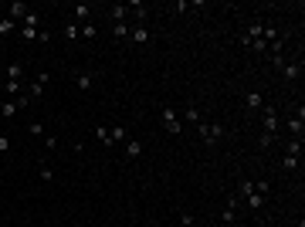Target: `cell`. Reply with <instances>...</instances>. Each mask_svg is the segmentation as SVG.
<instances>
[{
  "label": "cell",
  "instance_id": "7",
  "mask_svg": "<svg viewBox=\"0 0 305 227\" xmlns=\"http://www.w3.org/2000/svg\"><path fill=\"white\" fill-rule=\"evenodd\" d=\"M45 85H48V71H41V75L31 81V88H27V99H31V102H37V99L45 95Z\"/></svg>",
  "mask_w": 305,
  "mask_h": 227
},
{
  "label": "cell",
  "instance_id": "18",
  "mask_svg": "<svg viewBox=\"0 0 305 227\" xmlns=\"http://www.w3.org/2000/svg\"><path fill=\"white\" fill-rule=\"evenodd\" d=\"M7 81H24V65L21 61H11V65H7Z\"/></svg>",
  "mask_w": 305,
  "mask_h": 227
},
{
  "label": "cell",
  "instance_id": "22",
  "mask_svg": "<svg viewBox=\"0 0 305 227\" xmlns=\"http://www.w3.org/2000/svg\"><path fill=\"white\" fill-rule=\"evenodd\" d=\"M282 166H285V173H298V166H302V156H285Z\"/></svg>",
  "mask_w": 305,
  "mask_h": 227
},
{
  "label": "cell",
  "instance_id": "24",
  "mask_svg": "<svg viewBox=\"0 0 305 227\" xmlns=\"http://www.w3.org/2000/svg\"><path fill=\"white\" fill-rule=\"evenodd\" d=\"M248 193H254V180H248V176H244V180L237 183V197H248Z\"/></svg>",
  "mask_w": 305,
  "mask_h": 227
},
{
  "label": "cell",
  "instance_id": "9",
  "mask_svg": "<svg viewBox=\"0 0 305 227\" xmlns=\"http://www.w3.org/2000/svg\"><path fill=\"white\" fill-rule=\"evenodd\" d=\"M109 17H112V24H125L129 21V4H112L109 7Z\"/></svg>",
  "mask_w": 305,
  "mask_h": 227
},
{
  "label": "cell",
  "instance_id": "12",
  "mask_svg": "<svg viewBox=\"0 0 305 227\" xmlns=\"http://www.w3.org/2000/svg\"><path fill=\"white\" fill-rule=\"evenodd\" d=\"M129 41H133V44H149L153 34H149V27H133V31H129Z\"/></svg>",
  "mask_w": 305,
  "mask_h": 227
},
{
  "label": "cell",
  "instance_id": "37",
  "mask_svg": "<svg viewBox=\"0 0 305 227\" xmlns=\"http://www.w3.org/2000/svg\"><path fill=\"white\" fill-rule=\"evenodd\" d=\"M292 227H302V224H292Z\"/></svg>",
  "mask_w": 305,
  "mask_h": 227
},
{
  "label": "cell",
  "instance_id": "36",
  "mask_svg": "<svg viewBox=\"0 0 305 227\" xmlns=\"http://www.w3.org/2000/svg\"><path fill=\"white\" fill-rule=\"evenodd\" d=\"M0 153H11V139L7 136H0Z\"/></svg>",
  "mask_w": 305,
  "mask_h": 227
},
{
  "label": "cell",
  "instance_id": "11",
  "mask_svg": "<svg viewBox=\"0 0 305 227\" xmlns=\"http://www.w3.org/2000/svg\"><path fill=\"white\" fill-rule=\"evenodd\" d=\"M244 105L251 112H258V109H265V95L261 92H244Z\"/></svg>",
  "mask_w": 305,
  "mask_h": 227
},
{
  "label": "cell",
  "instance_id": "2",
  "mask_svg": "<svg viewBox=\"0 0 305 227\" xmlns=\"http://www.w3.org/2000/svg\"><path fill=\"white\" fill-rule=\"evenodd\" d=\"M163 129H166L169 136H180L183 132V122H180V112H177V109H173V105H163Z\"/></svg>",
  "mask_w": 305,
  "mask_h": 227
},
{
  "label": "cell",
  "instance_id": "8",
  "mask_svg": "<svg viewBox=\"0 0 305 227\" xmlns=\"http://www.w3.org/2000/svg\"><path fill=\"white\" fill-rule=\"evenodd\" d=\"M27 4H21V0H14V4H7V14H4V17H11V21H24V17H27Z\"/></svg>",
  "mask_w": 305,
  "mask_h": 227
},
{
  "label": "cell",
  "instance_id": "27",
  "mask_svg": "<svg viewBox=\"0 0 305 227\" xmlns=\"http://www.w3.org/2000/svg\"><path fill=\"white\" fill-rule=\"evenodd\" d=\"M21 27H34V31H41V17H37V14H27V17L21 21Z\"/></svg>",
  "mask_w": 305,
  "mask_h": 227
},
{
  "label": "cell",
  "instance_id": "30",
  "mask_svg": "<svg viewBox=\"0 0 305 227\" xmlns=\"http://www.w3.org/2000/svg\"><path fill=\"white\" fill-rule=\"evenodd\" d=\"M21 37L24 41H37V31L34 27H21Z\"/></svg>",
  "mask_w": 305,
  "mask_h": 227
},
{
  "label": "cell",
  "instance_id": "14",
  "mask_svg": "<svg viewBox=\"0 0 305 227\" xmlns=\"http://www.w3.org/2000/svg\"><path fill=\"white\" fill-rule=\"evenodd\" d=\"M115 143H129L125 125H112V129H109V146H115Z\"/></svg>",
  "mask_w": 305,
  "mask_h": 227
},
{
  "label": "cell",
  "instance_id": "19",
  "mask_svg": "<svg viewBox=\"0 0 305 227\" xmlns=\"http://www.w3.org/2000/svg\"><path fill=\"white\" fill-rule=\"evenodd\" d=\"M122 146H125V156H129V159L143 156V143H139V139H129V143H122Z\"/></svg>",
  "mask_w": 305,
  "mask_h": 227
},
{
  "label": "cell",
  "instance_id": "26",
  "mask_svg": "<svg viewBox=\"0 0 305 227\" xmlns=\"http://www.w3.org/2000/svg\"><path fill=\"white\" fill-rule=\"evenodd\" d=\"M27 132H31V136H37V139H45V122H41V119H34V122L27 125Z\"/></svg>",
  "mask_w": 305,
  "mask_h": 227
},
{
  "label": "cell",
  "instance_id": "15",
  "mask_svg": "<svg viewBox=\"0 0 305 227\" xmlns=\"http://www.w3.org/2000/svg\"><path fill=\"white\" fill-rule=\"evenodd\" d=\"M61 37H65V41H78V37H81V27L75 21H68L65 27H61Z\"/></svg>",
  "mask_w": 305,
  "mask_h": 227
},
{
  "label": "cell",
  "instance_id": "10",
  "mask_svg": "<svg viewBox=\"0 0 305 227\" xmlns=\"http://www.w3.org/2000/svg\"><path fill=\"white\" fill-rule=\"evenodd\" d=\"M71 14H75V24H89V17H92V4H75L71 7Z\"/></svg>",
  "mask_w": 305,
  "mask_h": 227
},
{
  "label": "cell",
  "instance_id": "35",
  "mask_svg": "<svg viewBox=\"0 0 305 227\" xmlns=\"http://www.w3.org/2000/svg\"><path fill=\"white\" fill-rule=\"evenodd\" d=\"M95 136H99V143H109V129H105V125H99V129H95Z\"/></svg>",
  "mask_w": 305,
  "mask_h": 227
},
{
  "label": "cell",
  "instance_id": "33",
  "mask_svg": "<svg viewBox=\"0 0 305 227\" xmlns=\"http://www.w3.org/2000/svg\"><path fill=\"white\" fill-rule=\"evenodd\" d=\"M180 224H183V227H197V220H193V217L183 210V214H180Z\"/></svg>",
  "mask_w": 305,
  "mask_h": 227
},
{
  "label": "cell",
  "instance_id": "31",
  "mask_svg": "<svg viewBox=\"0 0 305 227\" xmlns=\"http://www.w3.org/2000/svg\"><path fill=\"white\" fill-rule=\"evenodd\" d=\"M254 190H258L261 197H268V190H271V183H268V180H258V183H254Z\"/></svg>",
  "mask_w": 305,
  "mask_h": 227
},
{
  "label": "cell",
  "instance_id": "20",
  "mask_svg": "<svg viewBox=\"0 0 305 227\" xmlns=\"http://www.w3.org/2000/svg\"><path fill=\"white\" fill-rule=\"evenodd\" d=\"M129 31H133V24L125 21V24H112V34L119 37V41H129Z\"/></svg>",
  "mask_w": 305,
  "mask_h": 227
},
{
  "label": "cell",
  "instance_id": "5",
  "mask_svg": "<svg viewBox=\"0 0 305 227\" xmlns=\"http://www.w3.org/2000/svg\"><path fill=\"white\" fill-rule=\"evenodd\" d=\"M278 129H282V119H278V112H275V109H265V129H261V132H268V136H278Z\"/></svg>",
  "mask_w": 305,
  "mask_h": 227
},
{
  "label": "cell",
  "instance_id": "23",
  "mask_svg": "<svg viewBox=\"0 0 305 227\" xmlns=\"http://www.w3.org/2000/svg\"><path fill=\"white\" fill-rule=\"evenodd\" d=\"M285 156H302V139H288L285 143Z\"/></svg>",
  "mask_w": 305,
  "mask_h": 227
},
{
  "label": "cell",
  "instance_id": "34",
  "mask_svg": "<svg viewBox=\"0 0 305 227\" xmlns=\"http://www.w3.org/2000/svg\"><path fill=\"white\" fill-rule=\"evenodd\" d=\"M173 11L183 14V11H190V4H187V0H173Z\"/></svg>",
  "mask_w": 305,
  "mask_h": 227
},
{
  "label": "cell",
  "instance_id": "29",
  "mask_svg": "<svg viewBox=\"0 0 305 227\" xmlns=\"http://www.w3.org/2000/svg\"><path fill=\"white\" fill-rule=\"evenodd\" d=\"M95 34H99V27H95V24H81V37H89V41H92V37H95Z\"/></svg>",
  "mask_w": 305,
  "mask_h": 227
},
{
  "label": "cell",
  "instance_id": "16",
  "mask_svg": "<svg viewBox=\"0 0 305 227\" xmlns=\"http://www.w3.org/2000/svg\"><path fill=\"white\" fill-rule=\"evenodd\" d=\"M265 200H268V197H261L258 190H254V193H248V197H244V204H248V210H254V214H258L261 207H265Z\"/></svg>",
  "mask_w": 305,
  "mask_h": 227
},
{
  "label": "cell",
  "instance_id": "4",
  "mask_svg": "<svg viewBox=\"0 0 305 227\" xmlns=\"http://www.w3.org/2000/svg\"><path fill=\"white\" fill-rule=\"evenodd\" d=\"M237 207H241V200L237 197H227V204H224V210H221V224H237Z\"/></svg>",
  "mask_w": 305,
  "mask_h": 227
},
{
  "label": "cell",
  "instance_id": "32",
  "mask_svg": "<svg viewBox=\"0 0 305 227\" xmlns=\"http://www.w3.org/2000/svg\"><path fill=\"white\" fill-rule=\"evenodd\" d=\"M258 143H261L265 149H271V146H275V136H268V132H261V136H258Z\"/></svg>",
  "mask_w": 305,
  "mask_h": 227
},
{
  "label": "cell",
  "instance_id": "25",
  "mask_svg": "<svg viewBox=\"0 0 305 227\" xmlns=\"http://www.w3.org/2000/svg\"><path fill=\"white\" fill-rule=\"evenodd\" d=\"M17 31V21H11V17H0V34H14Z\"/></svg>",
  "mask_w": 305,
  "mask_h": 227
},
{
  "label": "cell",
  "instance_id": "17",
  "mask_svg": "<svg viewBox=\"0 0 305 227\" xmlns=\"http://www.w3.org/2000/svg\"><path fill=\"white\" fill-rule=\"evenodd\" d=\"M180 119H187L190 125H200V122H203V115H200V109H197V105H187Z\"/></svg>",
  "mask_w": 305,
  "mask_h": 227
},
{
  "label": "cell",
  "instance_id": "6",
  "mask_svg": "<svg viewBox=\"0 0 305 227\" xmlns=\"http://www.w3.org/2000/svg\"><path fill=\"white\" fill-rule=\"evenodd\" d=\"M278 71H282V78L288 81V85H292V81H298V78H302V61H285V65H282Z\"/></svg>",
  "mask_w": 305,
  "mask_h": 227
},
{
  "label": "cell",
  "instance_id": "28",
  "mask_svg": "<svg viewBox=\"0 0 305 227\" xmlns=\"http://www.w3.org/2000/svg\"><path fill=\"white\" fill-rule=\"evenodd\" d=\"M37 176H41V183H51V180H55V173H51V166H48V163H41V166H37Z\"/></svg>",
  "mask_w": 305,
  "mask_h": 227
},
{
  "label": "cell",
  "instance_id": "3",
  "mask_svg": "<svg viewBox=\"0 0 305 227\" xmlns=\"http://www.w3.org/2000/svg\"><path fill=\"white\" fill-rule=\"evenodd\" d=\"M285 129H288V136L292 139H302L305 136V109L298 105V112L292 115V119H285Z\"/></svg>",
  "mask_w": 305,
  "mask_h": 227
},
{
  "label": "cell",
  "instance_id": "13",
  "mask_svg": "<svg viewBox=\"0 0 305 227\" xmlns=\"http://www.w3.org/2000/svg\"><path fill=\"white\" fill-rule=\"evenodd\" d=\"M75 85H78L81 92H92L95 88V75H92V71H78V75H75Z\"/></svg>",
  "mask_w": 305,
  "mask_h": 227
},
{
  "label": "cell",
  "instance_id": "1",
  "mask_svg": "<svg viewBox=\"0 0 305 227\" xmlns=\"http://www.w3.org/2000/svg\"><path fill=\"white\" fill-rule=\"evenodd\" d=\"M197 132H200L203 146H217V143L224 139V125H221V122H207V119H203V122L197 125Z\"/></svg>",
  "mask_w": 305,
  "mask_h": 227
},
{
  "label": "cell",
  "instance_id": "21",
  "mask_svg": "<svg viewBox=\"0 0 305 227\" xmlns=\"http://www.w3.org/2000/svg\"><path fill=\"white\" fill-rule=\"evenodd\" d=\"M21 88H24V81H7V78H4V95L17 99V95H21Z\"/></svg>",
  "mask_w": 305,
  "mask_h": 227
}]
</instances>
